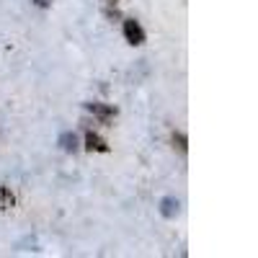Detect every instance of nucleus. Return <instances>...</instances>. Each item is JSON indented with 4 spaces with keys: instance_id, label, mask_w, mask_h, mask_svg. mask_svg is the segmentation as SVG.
I'll return each instance as SVG.
<instances>
[{
    "instance_id": "nucleus-1",
    "label": "nucleus",
    "mask_w": 258,
    "mask_h": 258,
    "mask_svg": "<svg viewBox=\"0 0 258 258\" xmlns=\"http://www.w3.org/2000/svg\"><path fill=\"white\" fill-rule=\"evenodd\" d=\"M124 39L129 41V44H135V47L145 44V29L137 24L135 18H126L124 21Z\"/></svg>"
},
{
    "instance_id": "nucleus-2",
    "label": "nucleus",
    "mask_w": 258,
    "mask_h": 258,
    "mask_svg": "<svg viewBox=\"0 0 258 258\" xmlns=\"http://www.w3.org/2000/svg\"><path fill=\"white\" fill-rule=\"evenodd\" d=\"M85 106H88V111L96 114V116L101 119V124H106V126H109V121L116 116V109H114V106H103V103H85Z\"/></svg>"
},
{
    "instance_id": "nucleus-3",
    "label": "nucleus",
    "mask_w": 258,
    "mask_h": 258,
    "mask_svg": "<svg viewBox=\"0 0 258 258\" xmlns=\"http://www.w3.org/2000/svg\"><path fill=\"white\" fill-rule=\"evenodd\" d=\"M85 147H88L91 153H109V145H106L98 135H93V132L85 135Z\"/></svg>"
},
{
    "instance_id": "nucleus-4",
    "label": "nucleus",
    "mask_w": 258,
    "mask_h": 258,
    "mask_svg": "<svg viewBox=\"0 0 258 258\" xmlns=\"http://www.w3.org/2000/svg\"><path fill=\"white\" fill-rule=\"evenodd\" d=\"M178 199H173V197H168V199H163L160 202V214H163V217H176V214H178Z\"/></svg>"
},
{
    "instance_id": "nucleus-5",
    "label": "nucleus",
    "mask_w": 258,
    "mask_h": 258,
    "mask_svg": "<svg viewBox=\"0 0 258 258\" xmlns=\"http://www.w3.org/2000/svg\"><path fill=\"white\" fill-rule=\"evenodd\" d=\"M59 145H62V150H64V153H78V137L73 135V132H64L62 137H59Z\"/></svg>"
},
{
    "instance_id": "nucleus-6",
    "label": "nucleus",
    "mask_w": 258,
    "mask_h": 258,
    "mask_svg": "<svg viewBox=\"0 0 258 258\" xmlns=\"http://www.w3.org/2000/svg\"><path fill=\"white\" fill-rule=\"evenodd\" d=\"M13 204H16V197L6 186H0V207H13Z\"/></svg>"
},
{
    "instance_id": "nucleus-7",
    "label": "nucleus",
    "mask_w": 258,
    "mask_h": 258,
    "mask_svg": "<svg viewBox=\"0 0 258 258\" xmlns=\"http://www.w3.org/2000/svg\"><path fill=\"white\" fill-rule=\"evenodd\" d=\"M170 140H173V145L181 150V153H186V150H188V142H186V135H181V132H173V137H170Z\"/></svg>"
},
{
    "instance_id": "nucleus-8",
    "label": "nucleus",
    "mask_w": 258,
    "mask_h": 258,
    "mask_svg": "<svg viewBox=\"0 0 258 258\" xmlns=\"http://www.w3.org/2000/svg\"><path fill=\"white\" fill-rule=\"evenodd\" d=\"M34 3H36L39 8H49V6H52V0H34Z\"/></svg>"
}]
</instances>
